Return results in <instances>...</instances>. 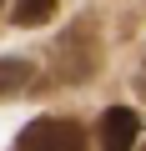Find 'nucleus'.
<instances>
[{
  "mask_svg": "<svg viewBox=\"0 0 146 151\" xmlns=\"http://www.w3.org/2000/svg\"><path fill=\"white\" fill-rule=\"evenodd\" d=\"M96 70H101V35H96V25H91V20L65 25V35H60L55 50H50V76L81 86V81H91Z\"/></svg>",
  "mask_w": 146,
  "mask_h": 151,
  "instance_id": "nucleus-1",
  "label": "nucleus"
},
{
  "mask_svg": "<svg viewBox=\"0 0 146 151\" xmlns=\"http://www.w3.org/2000/svg\"><path fill=\"white\" fill-rule=\"evenodd\" d=\"M15 151H86V131L70 116H40L15 136Z\"/></svg>",
  "mask_w": 146,
  "mask_h": 151,
  "instance_id": "nucleus-2",
  "label": "nucleus"
},
{
  "mask_svg": "<svg viewBox=\"0 0 146 151\" xmlns=\"http://www.w3.org/2000/svg\"><path fill=\"white\" fill-rule=\"evenodd\" d=\"M136 136H141V116H136L131 106H111V111L96 121L101 151H136Z\"/></svg>",
  "mask_w": 146,
  "mask_h": 151,
  "instance_id": "nucleus-3",
  "label": "nucleus"
},
{
  "mask_svg": "<svg viewBox=\"0 0 146 151\" xmlns=\"http://www.w3.org/2000/svg\"><path fill=\"white\" fill-rule=\"evenodd\" d=\"M25 86H30V60L0 55V96H20Z\"/></svg>",
  "mask_w": 146,
  "mask_h": 151,
  "instance_id": "nucleus-4",
  "label": "nucleus"
},
{
  "mask_svg": "<svg viewBox=\"0 0 146 151\" xmlns=\"http://www.w3.org/2000/svg\"><path fill=\"white\" fill-rule=\"evenodd\" d=\"M15 25H25V30H35V25H45L50 15H55V0H15Z\"/></svg>",
  "mask_w": 146,
  "mask_h": 151,
  "instance_id": "nucleus-5",
  "label": "nucleus"
},
{
  "mask_svg": "<svg viewBox=\"0 0 146 151\" xmlns=\"http://www.w3.org/2000/svg\"><path fill=\"white\" fill-rule=\"evenodd\" d=\"M136 91L146 96V60H141V70H136Z\"/></svg>",
  "mask_w": 146,
  "mask_h": 151,
  "instance_id": "nucleus-6",
  "label": "nucleus"
},
{
  "mask_svg": "<svg viewBox=\"0 0 146 151\" xmlns=\"http://www.w3.org/2000/svg\"><path fill=\"white\" fill-rule=\"evenodd\" d=\"M0 5H5V0H0Z\"/></svg>",
  "mask_w": 146,
  "mask_h": 151,
  "instance_id": "nucleus-7",
  "label": "nucleus"
},
{
  "mask_svg": "<svg viewBox=\"0 0 146 151\" xmlns=\"http://www.w3.org/2000/svg\"><path fill=\"white\" fill-rule=\"evenodd\" d=\"M141 151H146V146H141Z\"/></svg>",
  "mask_w": 146,
  "mask_h": 151,
  "instance_id": "nucleus-8",
  "label": "nucleus"
}]
</instances>
